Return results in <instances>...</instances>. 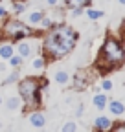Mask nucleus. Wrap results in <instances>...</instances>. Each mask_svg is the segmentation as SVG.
I'll return each mask as SVG.
<instances>
[{
	"label": "nucleus",
	"mask_w": 125,
	"mask_h": 132,
	"mask_svg": "<svg viewBox=\"0 0 125 132\" xmlns=\"http://www.w3.org/2000/svg\"><path fill=\"white\" fill-rule=\"evenodd\" d=\"M79 40V33L66 24H55L50 29L42 31L41 39V53L46 61H59L66 57L75 48Z\"/></svg>",
	"instance_id": "obj_1"
},
{
	"label": "nucleus",
	"mask_w": 125,
	"mask_h": 132,
	"mask_svg": "<svg viewBox=\"0 0 125 132\" xmlns=\"http://www.w3.org/2000/svg\"><path fill=\"white\" fill-rule=\"evenodd\" d=\"M48 86V81L44 77H20L17 81V88H19V97L22 99V108L24 112L41 108L42 105V90Z\"/></svg>",
	"instance_id": "obj_2"
},
{
	"label": "nucleus",
	"mask_w": 125,
	"mask_h": 132,
	"mask_svg": "<svg viewBox=\"0 0 125 132\" xmlns=\"http://www.w3.org/2000/svg\"><path fill=\"white\" fill-rule=\"evenodd\" d=\"M125 61V50L121 46V42L114 37H107L101 50H99V55L96 61V68L101 73H107L118 66H121Z\"/></svg>",
	"instance_id": "obj_3"
},
{
	"label": "nucleus",
	"mask_w": 125,
	"mask_h": 132,
	"mask_svg": "<svg viewBox=\"0 0 125 132\" xmlns=\"http://www.w3.org/2000/svg\"><path fill=\"white\" fill-rule=\"evenodd\" d=\"M28 37H37V29L19 19H7V16L2 19V26H0V39L2 40L17 42Z\"/></svg>",
	"instance_id": "obj_4"
},
{
	"label": "nucleus",
	"mask_w": 125,
	"mask_h": 132,
	"mask_svg": "<svg viewBox=\"0 0 125 132\" xmlns=\"http://www.w3.org/2000/svg\"><path fill=\"white\" fill-rule=\"evenodd\" d=\"M26 114H28L29 125L33 127V128H44V127H46V116H44L42 110L35 108V110H29V112H26Z\"/></svg>",
	"instance_id": "obj_5"
},
{
	"label": "nucleus",
	"mask_w": 125,
	"mask_h": 132,
	"mask_svg": "<svg viewBox=\"0 0 125 132\" xmlns=\"http://www.w3.org/2000/svg\"><path fill=\"white\" fill-rule=\"evenodd\" d=\"M29 39H31V37L22 39V40H17V53H19L20 57H24V59L31 57V55H33V52H35V48H33V44L29 42Z\"/></svg>",
	"instance_id": "obj_6"
},
{
	"label": "nucleus",
	"mask_w": 125,
	"mask_h": 132,
	"mask_svg": "<svg viewBox=\"0 0 125 132\" xmlns=\"http://www.w3.org/2000/svg\"><path fill=\"white\" fill-rule=\"evenodd\" d=\"M88 85H90V75H88L87 70L77 72L74 75V90H85Z\"/></svg>",
	"instance_id": "obj_7"
},
{
	"label": "nucleus",
	"mask_w": 125,
	"mask_h": 132,
	"mask_svg": "<svg viewBox=\"0 0 125 132\" xmlns=\"http://www.w3.org/2000/svg\"><path fill=\"white\" fill-rule=\"evenodd\" d=\"M42 16H44V11H41V9H35V11H29V13L26 15L24 22H26L28 26H31V28L39 29V24H41V20H42Z\"/></svg>",
	"instance_id": "obj_8"
},
{
	"label": "nucleus",
	"mask_w": 125,
	"mask_h": 132,
	"mask_svg": "<svg viewBox=\"0 0 125 132\" xmlns=\"http://www.w3.org/2000/svg\"><path fill=\"white\" fill-rule=\"evenodd\" d=\"M111 127H112V119H108L107 116H98L94 119V130L105 132V130H111Z\"/></svg>",
	"instance_id": "obj_9"
},
{
	"label": "nucleus",
	"mask_w": 125,
	"mask_h": 132,
	"mask_svg": "<svg viewBox=\"0 0 125 132\" xmlns=\"http://www.w3.org/2000/svg\"><path fill=\"white\" fill-rule=\"evenodd\" d=\"M13 53H15V48H13V44H11L9 40H4L2 44H0V59L7 61Z\"/></svg>",
	"instance_id": "obj_10"
},
{
	"label": "nucleus",
	"mask_w": 125,
	"mask_h": 132,
	"mask_svg": "<svg viewBox=\"0 0 125 132\" xmlns=\"http://www.w3.org/2000/svg\"><path fill=\"white\" fill-rule=\"evenodd\" d=\"M6 106H7V110H11V112H15V110H20V108H22V99L19 97V94H17V95H11V97H7Z\"/></svg>",
	"instance_id": "obj_11"
},
{
	"label": "nucleus",
	"mask_w": 125,
	"mask_h": 132,
	"mask_svg": "<svg viewBox=\"0 0 125 132\" xmlns=\"http://www.w3.org/2000/svg\"><path fill=\"white\" fill-rule=\"evenodd\" d=\"M107 106L111 110V114H114V116H121L125 112V103H121V101H108Z\"/></svg>",
	"instance_id": "obj_12"
},
{
	"label": "nucleus",
	"mask_w": 125,
	"mask_h": 132,
	"mask_svg": "<svg viewBox=\"0 0 125 132\" xmlns=\"http://www.w3.org/2000/svg\"><path fill=\"white\" fill-rule=\"evenodd\" d=\"M92 103H94V106H96L98 110H105V106H107V103H108V97H107L105 94H96V95H94V99H92Z\"/></svg>",
	"instance_id": "obj_13"
},
{
	"label": "nucleus",
	"mask_w": 125,
	"mask_h": 132,
	"mask_svg": "<svg viewBox=\"0 0 125 132\" xmlns=\"http://www.w3.org/2000/svg\"><path fill=\"white\" fill-rule=\"evenodd\" d=\"M46 64H48V61H46V57L41 53V55L33 57V61H31V68H33V70H39V72H42V70L46 68Z\"/></svg>",
	"instance_id": "obj_14"
},
{
	"label": "nucleus",
	"mask_w": 125,
	"mask_h": 132,
	"mask_svg": "<svg viewBox=\"0 0 125 132\" xmlns=\"http://www.w3.org/2000/svg\"><path fill=\"white\" fill-rule=\"evenodd\" d=\"M92 4V0H65V6L70 7H88Z\"/></svg>",
	"instance_id": "obj_15"
},
{
	"label": "nucleus",
	"mask_w": 125,
	"mask_h": 132,
	"mask_svg": "<svg viewBox=\"0 0 125 132\" xmlns=\"http://www.w3.org/2000/svg\"><path fill=\"white\" fill-rule=\"evenodd\" d=\"M85 15L88 16L90 20H99L101 16H105V13H103L101 9H92L90 6H88V7H85Z\"/></svg>",
	"instance_id": "obj_16"
},
{
	"label": "nucleus",
	"mask_w": 125,
	"mask_h": 132,
	"mask_svg": "<svg viewBox=\"0 0 125 132\" xmlns=\"http://www.w3.org/2000/svg\"><path fill=\"white\" fill-rule=\"evenodd\" d=\"M53 81L59 82V85H68L70 75H68V72H65V70H59V72L53 73Z\"/></svg>",
	"instance_id": "obj_17"
},
{
	"label": "nucleus",
	"mask_w": 125,
	"mask_h": 132,
	"mask_svg": "<svg viewBox=\"0 0 125 132\" xmlns=\"http://www.w3.org/2000/svg\"><path fill=\"white\" fill-rule=\"evenodd\" d=\"M28 4H26V0H13V13L15 15H22L26 11Z\"/></svg>",
	"instance_id": "obj_18"
},
{
	"label": "nucleus",
	"mask_w": 125,
	"mask_h": 132,
	"mask_svg": "<svg viewBox=\"0 0 125 132\" xmlns=\"http://www.w3.org/2000/svg\"><path fill=\"white\" fill-rule=\"evenodd\" d=\"M52 26H55L53 19H52V16H48V15L44 13V16H42V20H41V24H39V29H41V31H46V29H50Z\"/></svg>",
	"instance_id": "obj_19"
},
{
	"label": "nucleus",
	"mask_w": 125,
	"mask_h": 132,
	"mask_svg": "<svg viewBox=\"0 0 125 132\" xmlns=\"http://www.w3.org/2000/svg\"><path fill=\"white\" fill-rule=\"evenodd\" d=\"M7 62H9L11 68H20V66L24 64V57H20L19 53H13V55L7 59Z\"/></svg>",
	"instance_id": "obj_20"
},
{
	"label": "nucleus",
	"mask_w": 125,
	"mask_h": 132,
	"mask_svg": "<svg viewBox=\"0 0 125 132\" xmlns=\"http://www.w3.org/2000/svg\"><path fill=\"white\" fill-rule=\"evenodd\" d=\"M20 79V72H19V68H13V72L4 79V85H13V82H17Z\"/></svg>",
	"instance_id": "obj_21"
},
{
	"label": "nucleus",
	"mask_w": 125,
	"mask_h": 132,
	"mask_svg": "<svg viewBox=\"0 0 125 132\" xmlns=\"http://www.w3.org/2000/svg\"><path fill=\"white\" fill-rule=\"evenodd\" d=\"M77 128H79V127H77V123H74V121H68V123L62 125V132H74Z\"/></svg>",
	"instance_id": "obj_22"
},
{
	"label": "nucleus",
	"mask_w": 125,
	"mask_h": 132,
	"mask_svg": "<svg viewBox=\"0 0 125 132\" xmlns=\"http://www.w3.org/2000/svg\"><path fill=\"white\" fill-rule=\"evenodd\" d=\"M111 130H114V132H125V123H123V121H118V123H112V127H111Z\"/></svg>",
	"instance_id": "obj_23"
},
{
	"label": "nucleus",
	"mask_w": 125,
	"mask_h": 132,
	"mask_svg": "<svg viewBox=\"0 0 125 132\" xmlns=\"http://www.w3.org/2000/svg\"><path fill=\"white\" fill-rule=\"evenodd\" d=\"M83 13H85V7H70V16H74V19L81 16Z\"/></svg>",
	"instance_id": "obj_24"
},
{
	"label": "nucleus",
	"mask_w": 125,
	"mask_h": 132,
	"mask_svg": "<svg viewBox=\"0 0 125 132\" xmlns=\"http://www.w3.org/2000/svg\"><path fill=\"white\" fill-rule=\"evenodd\" d=\"M101 90H105V92L112 90V81H111V79H103V81H101Z\"/></svg>",
	"instance_id": "obj_25"
},
{
	"label": "nucleus",
	"mask_w": 125,
	"mask_h": 132,
	"mask_svg": "<svg viewBox=\"0 0 125 132\" xmlns=\"http://www.w3.org/2000/svg\"><path fill=\"white\" fill-rule=\"evenodd\" d=\"M6 16H7V9H6L2 4H0V20H2V19H6Z\"/></svg>",
	"instance_id": "obj_26"
},
{
	"label": "nucleus",
	"mask_w": 125,
	"mask_h": 132,
	"mask_svg": "<svg viewBox=\"0 0 125 132\" xmlns=\"http://www.w3.org/2000/svg\"><path fill=\"white\" fill-rule=\"evenodd\" d=\"M83 112H85V106H83V105H79V106H77V110H75V116L79 118V116H81Z\"/></svg>",
	"instance_id": "obj_27"
},
{
	"label": "nucleus",
	"mask_w": 125,
	"mask_h": 132,
	"mask_svg": "<svg viewBox=\"0 0 125 132\" xmlns=\"http://www.w3.org/2000/svg\"><path fill=\"white\" fill-rule=\"evenodd\" d=\"M44 2L48 4V6H52V7H55V6L59 4V0H44Z\"/></svg>",
	"instance_id": "obj_28"
},
{
	"label": "nucleus",
	"mask_w": 125,
	"mask_h": 132,
	"mask_svg": "<svg viewBox=\"0 0 125 132\" xmlns=\"http://www.w3.org/2000/svg\"><path fill=\"white\" fill-rule=\"evenodd\" d=\"M4 70H6V64H4V62H0V72H4Z\"/></svg>",
	"instance_id": "obj_29"
},
{
	"label": "nucleus",
	"mask_w": 125,
	"mask_h": 132,
	"mask_svg": "<svg viewBox=\"0 0 125 132\" xmlns=\"http://www.w3.org/2000/svg\"><path fill=\"white\" fill-rule=\"evenodd\" d=\"M2 103H4V99H2V95H0V106H2Z\"/></svg>",
	"instance_id": "obj_30"
},
{
	"label": "nucleus",
	"mask_w": 125,
	"mask_h": 132,
	"mask_svg": "<svg viewBox=\"0 0 125 132\" xmlns=\"http://www.w3.org/2000/svg\"><path fill=\"white\" fill-rule=\"evenodd\" d=\"M118 2H120V4H123V6H125V0H118Z\"/></svg>",
	"instance_id": "obj_31"
},
{
	"label": "nucleus",
	"mask_w": 125,
	"mask_h": 132,
	"mask_svg": "<svg viewBox=\"0 0 125 132\" xmlns=\"http://www.w3.org/2000/svg\"><path fill=\"white\" fill-rule=\"evenodd\" d=\"M0 128H2V123H0Z\"/></svg>",
	"instance_id": "obj_32"
}]
</instances>
